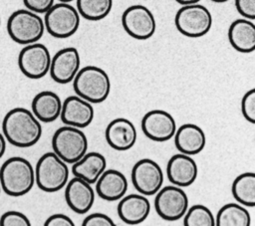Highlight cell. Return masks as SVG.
Instances as JSON below:
<instances>
[{"label":"cell","mask_w":255,"mask_h":226,"mask_svg":"<svg viewBox=\"0 0 255 226\" xmlns=\"http://www.w3.org/2000/svg\"><path fill=\"white\" fill-rule=\"evenodd\" d=\"M2 131L7 141L17 147H30L42 136V125L34 113L25 108H14L3 117Z\"/></svg>","instance_id":"obj_1"},{"label":"cell","mask_w":255,"mask_h":226,"mask_svg":"<svg viewBox=\"0 0 255 226\" xmlns=\"http://www.w3.org/2000/svg\"><path fill=\"white\" fill-rule=\"evenodd\" d=\"M35 184V170L31 162L21 156L8 158L0 167V186L9 196L27 194Z\"/></svg>","instance_id":"obj_2"},{"label":"cell","mask_w":255,"mask_h":226,"mask_svg":"<svg viewBox=\"0 0 255 226\" xmlns=\"http://www.w3.org/2000/svg\"><path fill=\"white\" fill-rule=\"evenodd\" d=\"M111 87L109 75L97 66L80 69L73 80V88L77 96L91 104L105 102L111 93Z\"/></svg>","instance_id":"obj_3"},{"label":"cell","mask_w":255,"mask_h":226,"mask_svg":"<svg viewBox=\"0 0 255 226\" xmlns=\"http://www.w3.org/2000/svg\"><path fill=\"white\" fill-rule=\"evenodd\" d=\"M35 182L45 192H56L65 187L69 180V167L67 162L54 151L44 153L37 161L35 167Z\"/></svg>","instance_id":"obj_4"},{"label":"cell","mask_w":255,"mask_h":226,"mask_svg":"<svg viewBox=\"0 0 255 226\" xmlns=\"http://www.w3.org/2000/svg\"><path fill=\"white\" fill-rule=\"evenodd\" d=\"M45 31L44 20L39 14L28 9L14 11L7 20L9 37L20 45L38 42Z\"/></svg>","instance_id":"obj_5"},{"label":"cell","mask_w":255,"mask_h":226,"mask_svg":"<svg viewBox=\"0 0 255 226\" xmlns=\"http://www.w3.org/2000/svg\"><path fill=\"white\" fill-rule=\"evenodd\" d=\"M89 142L81 128L64 125L59 127L52 137L53 151L67 163H75L88 152Z\"/></svg>","instance_id":"obj_6"},{"label":"cell","mask_w":255,"mask_h":226,"mask_svg":"<svg viewBox=\"0 0 255 226\" xmlns=\"http://www.w3.org/2000/svg\"><path fill=\"white\" fill-rule=\"evenodd\" d=\"M174 24L183 36L200 38L211 29L212 15L205 6L198 3L182 5L175 14Z\"/></svg>","instance_id":"obj_7"},{"label":"cell","mask_w":255,"mask_h":226,"mask_svg":"<svg viewBox=\"0 0 255 226\" xmlns=\"http://www.w3.org/2000/svg\"><path fill=\"white\" fill-rule=\"evenodd\" d=\"M44 25L51 36L58 39L69 38L80 27V14L74 6L60 2L54 4L45 13Z\"/></svg>","instance_id":"obj_8"},{"label":"cell","mask_w":255,"mask_h":226,"mask_svg":"<svg viewBox=\"0 0 255 226\" xmlns=\"http://www.w3.org/2000/svg\"><path fill=\"white\" fill-rule=\"evenodd\" d=\"M154 208L163 220L177 221L184 216L188 208V197L181 187L167 185L155 193Z\"/></svg>","instance_id":"obj_9"},{"label":"cell","mask_w":255,"mask_h":226,"mask_svg":"<svg viewBox=\"0 0 255 226\" xmlns=\"http://www.w3.org/2000/svg\"><path fill=\"white\" fill-rule=\"evenodd\" d=\"M51 59L48 48L44 44L36 42L22 48L18 55V67L24 76L37 80L48 74Z\"/></svg>","instance_id":"obj_10"},{"label":"cell","mask_w":255,"mask_h":226,"mask_svg":"<svg viewBox=\"0 0 255 226\" xmlns=\"http://www.w3.org/2000/svg\"><path fill=\"white\" fill-rule=\"evenodd\" d=\"M122 25L128 35L136 40L149 39L156 29L152 12L146 6L140 4L131 5L124 11Z\"/></svg>","instance_id":"obj_11"},{"label":"cell","mask_w":255,"mask_h":226,"mask_svg":"<svg viewBox=\"0 0 255 226\" xmlns=\"http://www.w3.org/2000/svg\"><path fill=\"white\" fill-rule=\"evenodd\" d=\"M130 176L134 188L145 196L154 195L163 183L161 167L150 158H142L136 161L131 168Z\"/></svg>","instance_id":"obj_12"},{"label":"cell","mask_w":255,"mask_h":226,"mask_svg":"<svg viewBox=\"0 0 255 226\" xmlns=\"http://www.w3.org/2000/svg\"><path fill=\"white\" fill-rule=\"evenodd\" d=\"M141 130L144 135L158 142L167 141L173 137L176 130L174 117L163 110H151L141 118Z\"/></svg>","instance_id":"obj_13"},{"label":"cell","mask_w":255,"mask_h":226,"mask_svg":"<svg viewBox=\"0 0 255 226\" xmlns=\"http://www.w3.org/2000/svg\"><path fill=\"white\" fill-rule=\"evenodd\" d=\"M81 58L75 47H67L59 50L51 59L50 76L58 84L71 83L80 70Z\"/></svg>","instance_id":"obj_14"},{"label":"cell","mask_w":255,"mask_h":226,"mask_svg":"<svg viewBox=\"0 0 255 226\" xmlns=\"http://www.w3.org/2000/svg\"><path fill=\"white\" fill-rule=\"evenodd\" d=\"M94 116L95 111L92 104L79 96H70L62 104L60 117L67 125L84 128L91 124Z\"/></svg>","instance_id":"obj_15"},{"label":"cell","mask_w":255,"mask_h":226,"mask_svg":"<svg viewBox=\"0 0 255 226\" xmlns=\"http://www.w3.org/2000/svg\"><path fill=\"white\" fill-rule=\"evenodd\" d=\"M166 175L173 185L187 187L196 180L198 166L191 155L179 152L169 158L166 165Z\"/></svg>","instance_id":"obj_16"},{"label":"cell","mask_w":255,"mask_h":226,"mask_svg":"<svg viewBox=\"0 0 255 226\" xmlns=\"http://www.w3.org/2000/svg\"><path fill=\"white\" fill-rule=\"evenodd\" d=\"M65 199L68 206L78 214L87 213L95 202V190L84 179L74 176L65 185Z\"/></svg>","instance_id":"obj_17"},{"label":"cell","mask_w":255,"mask_h":226,"mask_svg":"<svg viewBox=\"0 0 255 226\" xmlns=\"http://www.w3.org/2000/svg\"><path fill=\"white\" fill-rule=\"evenodd\" d=\"M105 137L108 144L116 150L130 149L136 141L137 132L134 124L126 117H117L106 127Z\"/></svg>","instance_id":"obj_18"},{"label":"cell","mask_w":255,"mask_h":226,"mask_svg":"<svg viewBox=\"0 0 255 226\" xmlns=\"http://www.w3.org/2000/svg\"><path fill=\"white\" fill-rule=\"evenodd\" d=\"M120 219L128 225L143 222L150 213V202L143 194H128L120 199L117 207Z\"/></svg>","instance_id":"obj_19"},{"label":"cell","mask_w":255,"mask_h":226,"mask_svg":"<svg viewBox=\"0 0 255 226\" xmlns=\"http://www.w3.org/2000/svg\"><path fill=\"white\" fill-rule=\"evenodd\" d=\"M128 183L126 175L117 169H105L96 181V192L104 200L117 201L126 195Z\"/></svg>","instance_id":"obj_20"},{"label":"cell","mask_w":255,"mask_h":226,"mask_svg":"<svg viewBox=\"0 0 255 226\" xmlns=\"http://www.w3.org/2000/svg\"><path fill=\"white\" fill-rule=\"evenodd\" d=\"M173 137L176 149L187 155L198 154L206 144V135L203 129L194 123L180 125L176 128Z\"/></svg>","instance_id":"obj_21"},{"label":"cell","mask_w":255,"mask_h":226,"mask_svg":"<svg viewBox=\"0 0 255 226\" xmlns=\"http://www.w3.org/2000/svg\"><path fill=\"white\" fill-rule=\"evenodd\" d=\"M227 36L230 45L236 51L248 54L255 50V24L252 20H234L229 26Z\"/></svg>","instance_id":"obj_22"},{"label":"cell","mask_w":255,"mask_h":226,"mask_svg":"<svg viewBox=\"0 0 255 226\" xmlns=\"http://www.w3.org/2000/svg\"><path fill=\"white\" fill-rule=\"evenodd\" d=\"M62 104L63 102L56 93L42 91L33 98L31 112L40 121L52 122L60 117Z\"/></svg>","instance_id":"obj_23"},{"label":"cell","mask_w":255,"mask_h":226,"mask_svg":"<svg viewBox=\"0 0 255 226\" xmlns=\"http://www.w3.org/2000/svg\"><path fill=\"white\" fill-rule=\"evenodd\" d=\"M107 167L106 157L96 151L87 152L82 158L73 163L72 173L90 184L96 183Z\"/></svg>","instance_id":"obj_24"},{"label":"cell","mask_w":255,"mask_h":226,"mask_svg":"<svg viewBox=\"0 0 255 226\" xmlns=\"http://www.w3.org/2000/svg\"><path fill=\"white\" fill-rule=\"evenodd\" d=\"M251 216L245 206L240 203H227L217 212L216 226H250Z\"/></svg>","instance_id":"obj_25"},{"label":"cell","mask_w":255,"mask_h":226,"mask_svg":"<svg viewBox=\"0 0 255 226\" xmlns=\"http://www.w3.org/2000/svg\"><path fill=\"white\" fill-rule=\"evenodd\" d=\"M231 192L235 200L245 207L255 205V174L244 172L239 174L232 182Z\"/></svg>","instance_id":"obj_26"},{"label":"cell","mask_w":255,"mask_h":226,"mask_svg":"<svg viewBox=\"0 0 255 226\" xmlns=\"http://www.w3.org/2000/svg\"><path fill=\"white\" fill-rule=\"evenodd\" d=\"M113 8V0H77V10L80 16L90 21H100L106 18Z\"/></svg>","instance_id":"obj_27"},{"label":"cell","mask_w":255,"mask_h":226,"mask_svg":"<svg viewBox=\"0 0 255 226\" xmlns=\"http://www.w3.org/2000/svg\"><path fill=\"white\" fill-rule=\"evenodd\" d=\"M184 226H215V217L211 210L202 204L187 208L183 216Z\"/></svg>","instance_id":"obj_28"},{"label":"cell","mask_w":255,"mask_h":226,"mask_svg":"<svg viewBox=\"0 0 255 226\" xmlns=\"http://www.w3.org/2000/svg\"><path fill=\"white\" fill-rule=\"evenodd\" d=\"M241 113L250 123H255V89L247 91L241 100Z\"/></svg>","instance_id":"obj_29"},{"label":"cell","mask_w":255,"mask_h":226,"mask_svg":"<svg viewBox=\"0 0 255 226\" xmlns=\"http://www.w3.org/2000/svg\"><path fill=\"white\" fill-rule=\"evenodd\" d=\"M29 218L22 212L10 210L0 217V226H30Z\"/></svg>","instance_id":"obj_30"},{"label":"cell","mask_w":255,"mask_h":226,"mask_svg":"<svg viewBox=\"0 0 255 226\" xmlns=\"http://www.w3.org/2000/svg\"><path fill=\"white\" fill-rule=\"evenodd\" d=\"M83 226H115L114 220L107 214L96 212L89 214L82 222Z\"/></svg>","instance_id":"obj_31"},{"label":"cell","mask_w":255,"mask_h":226,"mask_svg":"<svg viewBox=\"0 0 255 226\" xmlns=\"http://www.w3.org/2000/svg\"><path fill=\"white\" fill-rule=\"evenodd\" d=\"M237 12L246 19H255V0H235Z\"/></svg>","instance_id":"obj_32"},{"label":"cell","mask_w":255,"mask_h":226,"mask_svg":"<svg viewBox=\"0 0 255 226\" xmlns=\"http://www.w3.org/2000/svg\"><path fill=\"white\" fill-rule=\"evenodd\" d=\"M25 7L37 14H45L54 4L55 0H23Z\"/></svg>","instance_id":"obj_33"},{"label":"cell","mask_w":255,"mask_h":226,"mask_svg":"<svg viewBox=\"0 0 255 226\" xmlns=\"http://www.w3.org/2000/svg\"><path fill=\"white\" fill-rule=\"evenodd\" d=\"M45 226H74V221L66 214L56 213L49 216L45 223Z\"/></svg>","instance_id":"obj_34"},{"label":"cell","mask_w":255,"mask_h":226,"mask_svg":"<svg viewBox=\"0 0 255 226\" xmlns=\"http://www.w3.org/2000/svg\"><path fill=\"white\" fill-rule=\"evenodd\" d=\"M6 150V138L4 137L3 133L0 132V158L4 155Z\"/></svg>","instance_id":"obj_35"},{"label":"cell","mask_w":255,"mask_h":226,"mask_svg":"<svg viewBox=\"0 0 255 226\" xmlns=\"http://www.w3.org/2000/svg\"><path fill=\"white\" fill-rule=\"evenodd\" d=\"M180 5H188V4H195L198 3L200 0H175Z\"/></svg>","instance_id":"obj_36"},{"label":"cell","mask_w":255,"mask_h":226,"mask_svg":"<svg viewBox=\"0 0 255 226\" xmlns=\"http://www.w3.org/2000/svg\"><path fill=\"white\" fill-rule=\"evenodd\" d=\"M211 1L216 2V3H223V2H226V1H228V0H211Z\"/></svg>","instance_id":"obj_37"},{"label":"cell","mask_w":255,"mask_h":226,"mask_svg":"<svg viewBox=\"0 0 255 226\" xmlns=\"http://www.w3.org/2000/svg\"><path fill=\"white\" fill-rule=\"evenodd\" d=\"M60 2H65V3H69V2H71V1H73V0H59Z\"/></svg>","instance_id":"obj_38"},{"label":"cell","mask_w":255,"mask_h":226,"mask_svg":"<svg viewBox=\"0 0 255 226\" xmlns=\"http://www.w3.org/2000/svg\"><path fill=\"white\" fill-rule=\"evenodd\" d=\"M0 25H1V18H0Z\"/></svg>","instance_id":"obj_39"},{"label":"cell","mask_w":255,"mask_h":226,"mask_svg":"<svg viewBox=\"0 0 255 226\" xmlns=\"http://www.w3.org/2000/svg\"><path fill=\"white\" fill-rule=\"evenodd\" d=\"M0 193H1V186H0Z\"/></svg>","instance_id":"obj_40"}]
</instances>
